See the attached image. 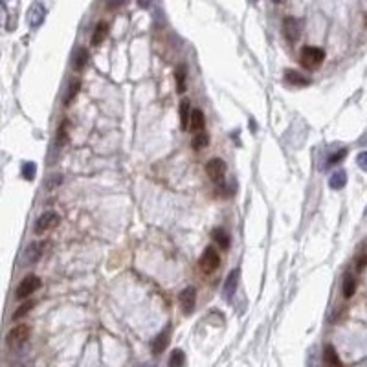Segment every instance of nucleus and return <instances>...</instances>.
I'll return each instance as SVG.
<instances>
[{
    "label": "nucleus",
    "instance_id": "aec40b11",
    "mask_svg": "<svg viewBox=\"0 0 367 367\" xmlns=\"http://www.w3.org/2000/svg\"><path fill=\"white\" fill-rule=\"evenodd\" d=\"M345 184H347V174H345V171H336V173H332L330 180H328L330 189H341Z\"/></svg>",
    "mask_w": 367,
    "mask_h": 367
},
{
    "label": "nucleus",
    "instance_id": "423d86ee",
    "mask_svg": "<svg viewBox=\"0 0 367 367\" xmlns=\"http://www.w3.org/2000/svg\"><path fill=\"white\" fill-rule=\"evenodd\" d=\"M206 173L213 182H217V184L222 182L224 180V174H226L224 160H220V158H211V160L206 163Z\"/></svg>",
    "mask_w": 367,
    "mask_h": 367
},
{
    "label": "nucleus",
    "instance_id": "473e14b6",
    "mask_svg": "<svg viewBox=\"0 0 367 367\" xmlns=\"http://www.w3.org/2000/svg\"><path fill=\"white\" fill-rule=\"evenodd\" d=\"M142 367H155V366H151V364H145V366H142Z\"/></svg>",
    "mask_w": 367,
    "mask_h": 367
},
{
    "label": "nucleus",
    "instance_id": "9d476101",
    "mask_svg": "<svg viewBox=\"0 0 367 367\" xmlns=\"http://www.w3.org/2000/svg\"><path fill=\"white\" fill-rule=\"evenodd\" d=\"M169 340H171V327H167L163 332L156 336L155 341H153V354H162L169 345Z\"/></svg>",
    "mask_w": 367,
    "mask_h": 367
},
{
    "label": "nucleus",
    "instance_id": "4468645a",
    "mask_svg": "<svg viewBox=\"0 0 367 367\" xmlns=\"http://www.w3.org/2000/svg\"><path fill=\"white\" fill-rule=\"evenodd\" d=\"M44 248H46V243H33L30 248H28V255L26 259L30 261V263H37L41 257H42V253H44Z\"/></svg>",
    "mask_w": 367,
    "mask_h": 367
},
{
    "label": "nucleus",
    "instance_id": "72a5a7b5",
    "mask_svg": "<svg viewBox=\"0 0 367 367\" xmlns=\"http://www.w3.org/2000/svg\"><path fill=\"white\" fill-rule=\"evenodd\" d=\"M253 2H255V0H253Z\"/></svg>",
    "mask_w": 367,
    "mask_h": 367
},
{
    "label": "nucleus",
    "instance_id": "f704fd0d",
    "mask_svg": "<svg viewBox=\"0 0 367 367\" xmlns=\"http://www.w3.org/2000/svg\"><path fill=\"white\" fill-rule=\"evenodd\" d=\"M4 2H6V0H4Z\"/></svg>",
    "mask_w": 367,
    "mask_h": 367
},
{
    "label": "nucleus",
    "instance_id": "5701e85b",
    "mask_svg": "<svg viewBox=\"0 0 367 367\" xmlns=\"http://www.w3.org/2000/svg\"><path fill=\"white\" fill-rule=\"evenodd\" d=\"M213 239L220 245V248H230V235L224 232V230H215L213 232Z\"/></svg>",
    "mask_w": 367,
    "mask_h": 367
},
{
    "label": "nucleus",
    "instance_id": "412c9836",
    "mask_svg": "<svg viewBox=\"0 0 367 367\" xmlns=\"http://www.w3.org/2000/svg\"><path fill=\"white\" fill-rule=\"evenodd\" d=\"M184 362H186V354L182 349H174L171 356H169V364L167 367H184Z\"/></svg>",
    "mask_w": 367,
    "mask_h": 367
},
{
    "label": "nucleus",
    "instance_id": "9b49d317",
    "mask_svg": "<svg viewBox=\"0 0 367 367\" xmlns=\"http://www.w3.org/2000/svg\"><path fill=\"white\" fill-rule=\"evenodd\" d=\"M323 366L325 367H341V360L336 349L332 345H327L325 351H323Z\"/></svg>",
    "mask_w": 367,
    "mask_h": 367
},
{
    "label": "nucleus",
    "instance_id": "7c9ffc66",
    "mask_svg": "<svg viewBox=\"0 0 367 367\" xmlns=\"http://www.w3.org/2000/svg\"><path fill=\"white\" fill-rule=\"evenodd\" d=\"M366 266H367V253H364V255L358 259V263H356V268H358V270H364Z\"/></svg>",
    "mask_w": 367,
    "mask_h": 367
},
{
    "label": "nucleus",
    "instance_id": "f3484780",
    "mask_svg": "<svg viewBox=\"0 0 367 367\" xmlns=\"http://www.w3.org/2000/svg\"><path fill=\"white\" fill-rule=\"evenodd\" d=\"M107 35H109V24L107 22H99L96 30H94V35H92V46H99L107 39Z\"/></svg>",
    "mask_w": 367,
    "mask_h": 367
},
{
    "label": "nucleus",
    "instance_id": "a878e982",
    "mask_svg": "<svg viewBox=\"0 0 367 367\" xmlns=\"http://www.w3.org/2000/svg\"><path fill=\"white\" fill-rule=\"evenodd\" d=\"M207 143H209V138H207L206 132H199V134L195 136V140H193V147L195 149H202V147H206Z\"/></svg>",
    "mask_w": 367,
    "mask_h": 367
},
{
    "label": "nucleus",
    "instance_id": "c756f323",
    "mask_svg": "<svg viewBox=\"0 0 367 367\" xmlns=\"http://www.w3.org/2000/svg\"><path fill=\"white\" fill-rule=\"evenodd\" d=\"M358 165H360L364 171H367V151H366V153H360V155H358Z\"/></svg>",
    "mask_w": 367,
    "mask_h": 367
},
{
    "label": "nucleus",
    "instance_id": "f8f14e48",
    "mask_svg": "<svg viewBox=\"0 0 367 367\" xmlns=\"http://www.w3.org/2000/svg\"><path fill=\"white\" fill-rule=\"evenodd\" d=\"M341 292H343V297L345 299H351L356 292V279H354L353 274H345L343 276V285H341Z\"/></svg>",
    "mask_w": 367,
    "mask_h": 367
},
{
    "label": "nucleus",
    "instance_id": "393cba45",
    "mask_svg": "<svg viewBox=\"0 0 367 367\" xmlns=\"http://www.w3.org/2000/svg\"><path fill=\"white\" fill-rule=\"evenodd\" d=\"M33 305H35V303H33V301H26V303H22V305H20L19 309H17V310H15V312H13V320H20V318H24V316H26L28 312H30V310L33 309Z\"/></svg>",
    "mask_w": 367,
    "mask_h": 367
},
{
    "label": "nucleus",
    "instance_id": "20e7f679",
    "mask_svg": "<svg viewBox=\"0 0 367 367\" xmlns=\"http://www.w3.org/2000/svg\"><path fill=\"white\" fill-rule=\"evenodd\" d=\"M30 334H32V328H30V325H26V323H22V325H17V327H13L9 332H7V345L9 347H17V345H22L24 341L30 338Z\"/></svg>",
    "mask_w": 367,
    "mask_h": 367
},
{
    "label": "nucleus",
    "instance_id": "39448f33",
    "mask_svg": "<svg viewBox=\"0 0 367 367\" xmlns=\"http://www.w3.org/2000/svg\"><path fill=\"white\" fill-rule=\"evenodd\" d=\"M44 17H46L44 4L41 0L33 2L32 6H30V9H28V24H30V28H33V30L39 28L44 22Z\"/></svg>",
    "mask_w": 367,
    "mask_h": 367
},
{
    "label": "nucleus",
    "instance_id": "2f4dec72",
    "mask_svg": "<svg viewBox=\"0 0 367 367\" xmlns=\"http://www.w3.org/2000/svg\"><path fill=\"white\" fill-rule=\"evenodd\" d=\"M52 180L53 182H50V184H48V187H53V186H57V184H61L63 176H61V174H55V176H52Z\"/></svg>",
    "mask_w": 367,
    "mask_h": 367
},
{
    "label": "nucleus",
    "instance_id": "7ed1b4c3",
    "mask_svg": "<svg viewBox=\"0 0 367 367\" xmlns=\"http://www.w3.org/2000/svg\"><path fill=\"white\" fill-rule=\"evenodd\" d=\"M219 264H220V257H219V253H217V250H215L213 246H207L206 250H204V253L200 255L199 266L204 272L211 274V272H215L219 268Z\"/></svg>",
    "mask_w": 367,
    "mask_h": 367
},
{
    "label": "nucleus",
    "instance_id": "0eeeda50",
    "mask_svg": "<svg viewBox=\"0 0 367 367\" xmlns=\"http://www.w3.org/2000/svg\"><path fill=\"white\" fill-rule=\"evenodd\" d=\"M299 33H301V22L294 17H286L283 20V35L288 42H296L299 39Z\"/></svg>",
    "mask_w": 367,
    "mask_h": 367
},
{
    "label": "nucleus",
    "instance_id": "f03ea898",
    "mask_svg": "<svg viewBox=\"0 0 367 367\" xmlns=\"http://www.w3.org/2000/svg\"><path fill=\"white\" fill-rule=\"evenodd\" d=\"M39 286H41V279L37 276L30 274V276H26L19 283V286H17V290H15V297H17V299L32 297L33 294L39 290Z\"/></svg>",
    "mask_w": 367,
    "mask_h": 367
},
{
    "label": "nucleus",
    "instance_id": "2eb2a0df",
    "mask_svg": "<svg viewBox=\"0 0 367 367\" xmlns=\"http://www.w3.org/2000/svg\"><path fill=\"white\" fill-rule=\"evenodd\" d=\"M285 79H286V83L292 84V86H307V84H309V79L303 78L301 74L296 70L285 72Z\"/></svg>",
    "mask_w": 367,
    "mask_h": 367
},
{
    "label": "nucleus",
    "instance_id": "b1692460",
    "mask_svg": "<svg viewBox=\"0 0 367 367\" xmlns=\"http://www.w3.org/2000/svg\"><path fill=\"white\" fill-rule=\"evenodd\" d=\"M79 88H81V81H79V79H76V81H72L70 86H68V94H66V97H65V105H68V103L72 101V99H74V97L78 96Z\"/></svg>",
    "mask_w": 367,
    "mask_h": 367
},
{
    "label": "nucleus",
    "instance_id": "bb28decb",
    "mask_svg": "<svg viewBox=\"0 0 367 367\" xmlns=\"http://www.w3.org/2000/svg\"><path fill=\"white\" fill-rule=\"evenodd\" d=\"M35 171H37V167H35L33 162H26L24 167H22V174H24V178H28V180H33V178H35Z\"/></svg>",
    "mask_w": 367,
    "mask_h": 367
},
{
    "label": "nucleus",
    "instance_id": "6ab92c4d",
    "mask_svg": "<svg viewBox=\"0 0 367 367\" xmlns=\"http://www.w3.org/2000/svg\"><path fill=\"white\" fill-rule=\"evenodd\" d=\"M186 78H187V70L186 66L180 65L178 68H176V72H174V81H176V90L180 92H186Z\"/></svg>",
    "mask_w": 367,
    "mask_h": 367
},
{
    "label": "nucleus",
    "instance_id": "dca6fc26",
    "mask_svg": "<svg viewBox=\"0 0 367 367\" xmlns=\"http://www.w3.org/2000/svg\"><path fill=\"white\" fill-rule=\"evenodd\" d=\"M191 107H189V101L187 99H182L180 101V127L184 130L189 129V122H191Z\"/></svg>",
    "mask_w": 367,
    "mask_h": 367
},
{
    "label": "nucleus",
    "instance_id": "f257e3e1",
    "mask_svg": "<svg viewBox=\"0 0 367 367\" xmlns=\"http://www.w3.org/2000/svg\"><path fill=\"white\" fill-rule=\"evenodd\" d=\"M323 59H325V52H323L322 48H318V46H305L301 50V53H299L301 65L305 68H309V70L318 68L323 63Z\"/></svg>",
    "mask_w": 367,
    "mask_h": 367
},
{
    "label": "nucleus",
    "instance_id": "c85d7f7f",
    "mask_svg": "<svg viewBox=\"0 0 367 367\" xmlns=\"http://www.w3.org/2000/svg\"><path fill=\"white\" fill-rule=\"evenodd\" d=\"M345 155H347V151L345 149H341L340 153H334V155L330 156L327 160V165H334V163H338V162H341L343 158H345Z\"/></svg>",
    "mask_w": 367,
    "mask_h": 367
},
{
    "label": "nucleus",
    "instance_id": "6e6552de",
    "mask_svg": "<svg viewBox=\"0 0 367 367\" xmlns=\"http://www.w3.org/2000/svg\"><path fill=\"white\" fill-rule=\"evenodd\" d=\"M59 224V215L55 211H46L42 213L39 219H37V222H35V233H44L48 232V230H52L53 226Z\"/></svg>",
    "mask_w": 367,
    "mask_h": 367
},
{
    "label": "nucleus",
    "instance_id": "a211bd4d",
    "mask_svg": "<svg viewBox=\"0 0 367 367\" xmlns=\"http://www.w3.org/2000/svg\"><path fill=\"white\" fill-rule=\"evenodd\" d=\"M237 281H239V270H233L232 274L228 276L226 285H224V296L228 297V299L235 294V290H237Z\"/></svg>",
    "mask_w": 367,
    "mask_h": 367
},
{
    "label": "nucleus",
    "instance_id": "4be33fe9",
    "mask_svg": "<svg viewBox=\"0 0 367 367\" xmlns=\"http://www.w3.org/2000/svg\"><path fill=\"white\" fill-rule=\"evenodd\" d=\"M88 63V52L84 48H79L76 52V57H74V68L76 70H83V66Z\"/></svg>",
    "mask_w": 367,
    "mask_h": 367
},
{
    "label": "nucleus",
    "instance_id": "1a4fd4ad",
    "mask_svg": "<svg viewBox=\"0 0 367 367\" xmlns=\"http://www.w3.org/2000/svg\"><path fill=\"white\" fill-rule=\"evenodd\" d=\"M195 301H197V290L193 286H187L180 292L178 296V303H180L184 314H191L195 309Z\"/></svg>",
    "mask_w": 367,
    "mask_h": 367
},
{
    "label": "nucleus",
    "instance_id": "ddd939ff",
    "mask_svg": "<svg viewBox=\"0 0 367 367\" xmlns=\"http://www.w3.org/2000/svg\"><path fill=\"white\" fill-rule=\"evenodd\" d=\"M204 125H206V118H204V114H202V110H193V112H191V122H189V129L199 134V132H202Z\"/></svg>",
    "mask_w": 367,
    "mask_h": 367
},
{
    "label": "nucleus",
    "instance_id": "cd10ccee",
    "mask_svg": "<svg viewBox=\"0 0 367 367\" xmlns=\"http://www.w3.org/2000/svg\"><path fill=\"white\" fill-rule=\"evenodd\" d=\"M66 127H68V123H66V120H65L57 130V145H61V147H63L66 143V140H68V136H66Z\"/></svg>",
    "mask_w": 367,
    "mask_h": 367
}]
</instances>
